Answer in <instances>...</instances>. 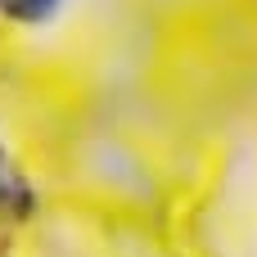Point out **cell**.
<instances>
[{
  "instance_id": "cell-1",
  "label": "cell",
  "mask_w": 257,
  "mask_h": 257,
  "mask_svg": "<svg viewBox=\"0 0 257 257\" xmlns=\"http://www.w3.org/2000/svg\"><path fill=\"white\" fill-rule=\"evenodd\" d=\"M54 0H0V9L5 14H18V18H36V14H45Z\"/></svg>"
}]
</instances>
